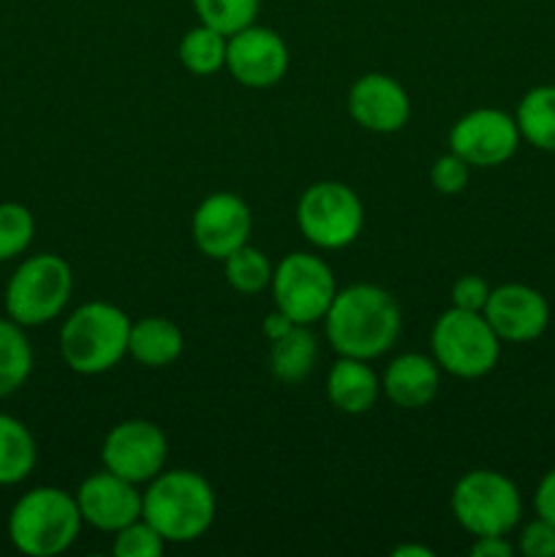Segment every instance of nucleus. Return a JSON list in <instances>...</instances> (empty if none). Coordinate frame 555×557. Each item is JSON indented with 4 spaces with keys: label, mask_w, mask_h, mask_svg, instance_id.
Masks as SVG:
<instances>
[{
    "label": "nucleus",
    "mask_w": 555,
    "mask_h": 557,
    "mask_svg": "<svg viewBox=\"0 0 555 557\" xmlns=\"http://www.w3.org/2000/svg\"><path fill=\"white\" fill-rule=\"evenodd\" d=\"M439 362L424 354H403L386 364L381 386L397 408H424L439 395Z\"/></svg>",
    "instance_id": "obj_17"
},
{
    "label": "nucleus",
    "mask_w": 555,
    "mask_h": 557,
    "mask_svg": "<svg viewBox=\"0 0 555 557\" xmlns=\"http://www.w3.org/2000/svg\"><path fill=\"white\" fill-rule=\"evenodd\" d=\"M38 462V446L25 422L0 411V487L25 482Z\"/></svg>",
    "instance_id": "obj_20"
},
{
    "label": "nucleus",
    "mask_w": 555,
    "mask_h": 557,
    "mask_svg": "<svg viewBox=\"0 0 555 557\" xmlns=\"http://www.w3.org/2000/svg\"><path fill=\"white\" fill-rule=\"evenodd\" d=\"M166 433L147 419H125L114 424L101 446L103 468L134 484L156 479L166 468Z\"/></svg>",
    "instance_id": "obj_10"
},
{
    "label": "nucleus",
    "mask_w": 555,
    "mask_h": 557,
    "mask_svg": "<svg viewBox=\"0 0 555 557\" xmlns=\"http://www.w3.org/2000/svg\"><path fill=\"white\" fill-rule=\"evenodd\" d=\"M9 542L27 557H54L71 547L82 531L76 498L60 487H33L11 506Z\"/></svg>",
    "instance_id": "obj_3"
},
{
    "label": "nucleus",
    "mask_w": 555,
    "mask_h": 557,
    "mask_svg": "<svg viewBox=\"0 0 555 557\" xmlns=\"http://www.w3.org/2000/svg\"><path fill=\"white\" fill-rule=\"evenodd\" d=\"M131 319L118 305L92 299L76 308L60 330V357L74 373L98 375L128 354Z\"/></svg>",
    "instance_id": "obj_4"
},
{
    "label": "nucleus",
    "mask_w": 555,
    "mask_h": 557,
    "mask_svg": "<svg viewBox=\"0 0 555 557\" xmlns=\"http://www.w3.org/2000/svg\"><path fill=\"white\" fill-rule=\"evenodd\" d=\"M229 36L218 33L215 27H190L180 41V63L196 76H210L226 65Z\"/></svg>",
    "instance_id": "obj_24"
},
{
    "label": "nucleus",
    "mask_w": 555,
    "mask_h": 557,
    "mask_svg": "<svg viewBox=\"0 0 555 557\" xmlns=\"http://www.w3.org/2000/svg\"><path fill=\"white\" fill-rule=\"evenodd\" d=\"M36 237V218L20 201H0V261L20 259Z\"/></svg>",
    "instance_id": "obj_26"
},
{
    "label": "nucleus",
    "mask_w": 555,
    "mask_h": 557,
    "mask_svg": "<svg viewBox=\"0 0 555 557\" xmlns=\"http://www.w3.org/2000/svg\"><path fill=\"white\" fill-rule=\"evenodd\" d=\"M403 330L400 305L386 288L373 283H354L335 294L324 315V332L337 357H384Z\"/></svg>",
    "instance_id": "obj_1"
},
{
    "label": "nucleus",
    "mask_w": 555,
    "mask_h": 557,
    "mask_svg": "<svg viewBox=\"0 0 555 557\" xmlns=\"http://www.w3.org/2000/svg\"><path fill=\"white\" fill-rule=\"evenodd\" d=\"M297 223L310 245L337 250L359 237L365 226V207L348 185L321 180L299 196Z\"/></svg>",
    "instance_id": "obj_8"
},
{
    "label": "nucleus",
    "mask_w": 555,
    "mask_h": 557,
    "mask_svg": "<svg viewBox=\"0 0 555 557\" xmlns=\"http://www.w3.org/2000/svg\"><path fill=\"white\" fill-rule=\"evenodd\" d=\"M292 326H294V321L286 319L281 310H278V313H272V315H267V321H264V332H267V337H270V341L281 337L283 332H288Z\"/></svg>",
    "instance_id": "obj_34"
},
{
    "label": "nucleus",
    "mask_w": 555,
    "mask_h": 557,
    "mask_svg": "<svg viewBox=\"0 0 555 557\" xmlns=\"http://www.w3.org/2000/svg\"><path fill=\"white\" fill-rule=\"evenodd\" d=\"M433 359L455 379H482L495 370L501 357V337L484 313L449 308L439 315L430 335Z\"/></svg>",
    "instance_id": "obj_7"
},
{
    "label": "nucleus",
    "mask_w": 555,
    "mask_h": 557,
    "mask_svg": "<svg viewBox=\"0 0 555 557\" xmlns=\"http://www.w3.org/2000/svg\"><path fill=\"white\" fill-rule=\"evenodd\" d=\"M163 536L145 520H134L131 525L120 528L114 533V544H112V553L118 557H158L163 553Z\"/></svg>",
    "instance_id": "obj_28"
},
{
    "label": "nucleus",
    "mask_w": 555,
    "mask_h": 557,
    "mask_svg": "<svg viewBox=\"0 0 555 557\" xmlns=\"http://www.w3.org/2000/svg\"><path fill=\"white\" fill-rule=\"evenodd\" d=\"M74 272L58 253H36L16 267L5 286V313L20 326H44L63 313Z\"/></svg>",
    "instance_id": "obj_5"
},
{
    "label": "nucleus",
    "mask_w": 555,
    "mask_h": 557,
    "mask_svg": "<svg viewBox=\"0 0 555 557\" xmlns=\"http://www.w3.org/2000/svg\"><path fill=\"white\" fill-rule=\"evenodd\" d=\"M488 297H490V286L488 281L479 275H462L457 277L455 286H452V308L482 313L484 305H488Z\"/></svg>",
    "instance_id": "obj_31"
},
{
    "label": "nucleus",
    "mask_w": 555,
    "mask_h": 557,
    "mask_svg": "<svg viewBox=\"0 0 555 557\" xmlns=\"http://www.w3.org/2000/svg\"><path fill=\"white\" fill-rule=\"evenodd\" d=\"M517 549L526 557H555V522L542 520V517L528 522L522 528Z\"/></svg>",
    "instance_id": "obj_30"
},
{
    "label": "nucleus",
    "mask_w": 555,
    "mask_h": 557,
    "mask_svg": "<svg viewBox=\"0 0 555 557\" xmlns=\"http://www.w3.org/2000/svg\"><path fill=\"white\" fill-rule=\"evenodd\" d=\"M250 228H254V215L250 207L239 196L212 194L196 207L194 221H190V234L194 243L207 259L223 261L234 250L248 245Z\"/></svg>",
    "instance_id": "obj_12"
},
{
    "label": "nucleus",
    "mask_w": 555,
    "mask_h": 557,
    "mask_svg": "<svg viewBox=\"0 0 555 557\" xmlns=\"http://www.w3.org/2000/svg\"><path fill=\"white\" fill-rule=\"evenodd\" d=\"M319 357L313 332L305 324H294L292 330L275 337L270 346V370L283 384H299L310 375Z\"/></svg>",
    "instance_id": "obj_21"
},
{
    "label": "nucleus",
    "mask_w": 555,
    "mask_h": 557,
    "mask_svg": "<svg viewBox=\"0 0 555 557\" xmlns=\"http://www.w3.org/2000/svg\"><path fill=\"white\" fill-rule=\"evenodd\" d=\"M128 354L145 368H169L183 354V332L161 315L131 321Z\"/></svg>",
    "instance_id": "obj_19"
},
{
    "label": "nucleus",
    "mask_w": 555,
    "mask_h": 557,
    "mask_svg": "<svg viewBox=\"0 0 555 557\" xmlns=\"http://www.w3.org/2000/svg\"><path fill=\"white\" fill-rule=\"evenodd\" d=\"M473 557H511L515 547L506 542V536H477V542L471 544Z\"/></svg>",
    "instance_id": "obj_33"
},
{
    "label": "nucleus",
    "mask_w": 555,
    "mask_h": 557,
    "mask_svg": "<svg viewBox=\"0 0 555 557\" xmlns=\"http://www.w3.org/2000/svg\"><path fill=\"white\" fill-rule=\"evenodd\" d=\"M348 112L354 123L373 134H395L411 117L406 87L386 74H365L348 90Z\"/></svg>",
    "instance_id": "obj_16"
},
{
    "label": "nucleus",
    "mask_w": 555,
    "mask_h": 557,
    "mask_svg": "<svg viewBox=\"0 0 555 557\" xmlns=\"http://www.w3.org/2000/svg\"><path fill=\"white\" fill-rule=\"evenodd\" d=\"M379 386V379H375V373L365 359L341 357L330 368V375H326V397H330V403L337 411L351 413V417L370 411L375 406Z\"/></svg>",
    "instance_id": "obj_18"
},
{
    "label": "nucleus",
    "mask_w": 555,
    "mask_h": 557,
    "mask_svg": "<svg viewBox=\"0 0 555 557\" xmlns=\"http://www.w3.org/2000/svg\"><path fill=\"white\" fill-rule=\"evenodd\" d=\"M272 299L275 308L294 324H316L326 315L337 294L330 264L313 253H288L272 270Z\"/></svg>",
    "instance_id": "obj_9"
},
{
    "label": "nucleus",
    "mask_w": 555,
    "mask_h": 557,
    "mask_svg": "<svg viewBox=\"0 0 555 557\" xmlns=\"http://www.w3.org/2000/svg\"><path fill=\"white\" fill-rule=\"evenodd\" d=\"M533 509H536V517L555 522V468L544 473L539 482L536 493H533Z\"/></svg>",
    "instance_id": "obj_32"
},
{
    "label": "nucleus",
    "mask_w": 555,
    "mask_h": 557,
    "mask_svg": "<svg viewBox=\"0 0 555 557\" xmlns=\"http://www.w3.org/2000/svg\"><path fill=\"white\" fill-rule=\"evenodd\" d=\"M482 313L501 343H533L550 324L547 299L526 283H504L490 288Z\"/></svg>",
    "instance_id": "obj_14"
},
{
    "label": "nucleus",
    "mask_w": 555,
    "mask_h": 557,
    "mask_svg": "<svg viewBox=\"0 0 555 557\" xmlns=\"http://www.w3.org/2000/svg\"><path fill=\"white\" fill-rule=\"evenodd\" d=\"M201 25L215 27L223 36H234L243 27L254 25L259 14V0H194Z\"/></svg>",
    "instance_id": "obj_27"
},
{
    "label": "nucleus",
    "mask_w": 555,
    "mask_h": 557,
    "mask_svg": "<svg viewBox=\"0 0 555 557\" xmlns=\"http://www.w3.org/2000/svg\"><path fill=\"white\" fill-rule=\"evenodd\" d=\"M468 180H471V163H466L452 150L446 152V156H441L439 161L433 163V169H430V183H433V188L439 190V194H460L468 185Z\"/></svg>",
    "instance_id": "obj_29"
},
{
    "label": "nucleus",
    "mask_w": 555,
    "mask_h": 557,
    "mask_svg": "<svg viewBox=\"0 0 555 557\" xmlns=\"http://www.w3.org/2000/svg\"><path fill=\"white\" fill-rule=\"evenodd\" d=\"M395 557H433V549L428 547H417V544H403V547H397Z\"/></svg>",
    "instance_id": "obj_35"
},
{
    "label": "nucleus",
    "mask_w": 555,
    "mask_h": 557,
    "mask_svg": "<svg viewBox=\"0 0 555 557\" xmlns=\"http://www.w3.org/2000/svg\"><path fill=\"white\" fill-rule=\"evenodd\" d=\"M226 69L245 87L264 90V87L278 85L288 69L286 41L270 27H243L229 36Z\"/></svg>",
    "instance_id": "obj_13"
},
{
    "label": "nucleus",
    "mask_w": 555,
    "mask_h": 557,
    "mask_svg": "<svg viewBox=\"0 0 555 557\" xmlns=\"http://www.w3.org/2000/svg\"><path fill=\"white\" fill-rule=\"evenodd\" d=\"M452 515L471 536H506L522 517L520 490L504 473L477 468L457 479Z\"/></svg>",
    "instance_id": "obj_6"
},
{
    "label": "nucleus",
    "mask_w": 555,
    "mask_h": 557,
    "mask_svg": "<svg viewBox=\"0 0 555 557\" xmlns=\"http://www.w3.org/2000/svg\"><path fill=\"white\" fill-rule=\"evenodd\" d=\"M22 330L16 321L0 319V400L22 389L33 373V348Z\"/></svg>",
    "instance_id": "obj_23"
},
{
    "label": "nucleus",
    "mask_w": 555,
    "mask_h": 557,
    "mask_svg": "<svg viewBox=\"0 0 555 557\" xmlns=\"http://www.w3.org/2000/svg\"><path fill=\"white\" fill-rule=\"evenodd\" d=\"M223 272H226V283L239 294H259L272 283V264L259 248H243L234 250L232 256L223 259Z\"/></svg>",
    "instance_id": "obj_25"
},
{
    "label": "nucleus",
    "mask_w": 555,
    "mask_h": 557,
    "mask_svg": "<svg viewBox=\"0 0 555 557\" xmlns=\"http://www.w3.org/2000/svg\"><path fill=\"white\" fill-rule=\"evenodd\" d=\"M74 498L79 506L82 522L103 533H118L120 528L131 525L141 517V493L136 490V484L112 471L87 476Z\"/></svg>",
    "instance_id": "obj_15"
},
{
    "label": "nucleus",
    "mask_w": 555,
    "mask_h": 557,
    "mask_svg": "<svg viewBox=\"0 0 555 557\" xmlns=\"http://www.w3.org/2000/svg\"><path fill=\"white\" fill-rule=\"evenodd\" d=\"M215 490L201 473L174 468L150 479L141 493V517L169 544L196 542L215 520Z\"/></svg>",
    "instance_id": "obj_2"
},
{
    "label": "nucleus",
    "mask_w": 555,
    "mask_h": 557,
    "mask_svg": "<svg viewBox=\"0 0 555 557\" xmlns=\"http://www.w3.org/2000/svg\"><path fill=\"white\" fill-rule=\"evenodd\" d=\"M520 128L504 109H473L462 114L449 131V150L466 163L479 169H493L509 161L520 147Z\"/></svg>",
    "instance_id": "obj_11"
},
{
    "label": "nucleus",
    "mask_w": 555,
    "mask_h": 557,
    "mask_svg": "<svg viewBox=\"0 0 555 557\" xmlns=\"http://www.w3.org/2000/svg\"><path fill=\"white\" fill-rule=\"evenodd\" d=\"M517 128L531 147L555 152V85L531 87L517 107Z\"/></svg>",
    "instance_id": "obj_22"
}]
</instances>
